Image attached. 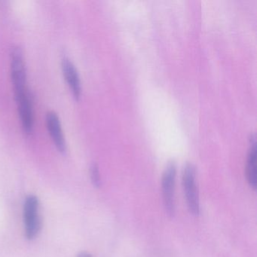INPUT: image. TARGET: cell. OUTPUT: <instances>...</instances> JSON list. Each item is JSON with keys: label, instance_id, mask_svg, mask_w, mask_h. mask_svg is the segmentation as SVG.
<instances>
[{"label": "cell", "instance_id": "obj_2", "mask_svg": "<svg viewBox=\"0 0 257 257\" xmlns=\"http://www.w3.org/2000/svg\"><path fill=\"white\" fill-rule=\"evenodd\" d=\"M177 177V165L174 162L168 164L162 180V198L164 206L168 216H173L175 213V184Z\"/></svg>", "mask_w": 257, "mask_h": 257}, {"label": "cell", "instance_id": "obj_8", "mask_svg": "<svg viewBox=\"0 0 257 257\" xmlns=\"http://www.w3.org/2000/svg\"><path fill=\"white\" fill-rule=\"evenodd\" d=\"M250 148L248 152L246 162V178L248 183L252 189L255 190L257 186L256 173V143L255 135H251Z\"/></svg>", "mask_w": 257, "mask_h": 257}, {"label": "cell", "instance_id": "obj_5", "mask_svg": "<svg viewBox=\"0 0 257 257\" xmlns=\"http://www.w3.org/2000/svg\"><path fill=\"white\" fill-rule=\"evenodd\" d=\"M16 103L19 108V115L22 121V128L25 133L30 135L34 128V113L32 100L28 91L15 94Z\"/></svg>", "mask_w": 257, "mask_h": 257}, {"label": "cell", "instance_id": "obj_4", "mask_svg": "<svg viewBox=\"0 0 257 257\" xmlns=\"http://www.w3.org/2000/svg\"><path fill=\"white\" fill-rule=\"evenodd\" d=\"M11 76L15 88V94L26 91V70L23 53L20 48L16 46L11 51Z\"/></svg>", "mask_w": 257, "mask_h": 257}, {"label": "cell", "instance_id": "obj_7", "mask_svg": "<svg viewBox=\"0 0 257 257\" xmlns=\"http://www.w3.org/2000/svg\"><path fill=\"white\" fill-rule=\"evenodd\" d=\"M62 70L65 80L67 81L72 94L76 100H79L82 94V85L79 73L74 64L68 59L64 58L62 61Z\"/></svg>", "mask_w": 257, "mask_h": 257}, {"label": "cell", "instance_id": "obj_6", "mask_svg": "<svg viewBox=\"0 0 257 257\" xmlns=\"http://www.w3.org/2000/svg\"><path fill=\"white\" fill-rule=\"evenodd\" d=\"M46 124L52 141L58 151L61 153L66 152V142L61 128L59 118L55 112H49L46 115Z\"/></svg>", "mask_w": 257, "mask_h": 257}, {"label": "cell", "instance_id": "obj_10", "mask_svg": "<svg viewBox=\"0 0 257 257\" xmlns=\"http://www.w3.org/2000/svg\"><path fill=\"white\" fill-rule=\"evenodd\" d=\"M78 257H92V255H91V254L88 253V252H82L78 255Z\"/></svg>", "mask_w": 257, "mask_h": 257}, {"label": "cell", "instance_id": "obj_9", "mask_svg": "<svg viewBox=\"0 0 257 257\" xmlns=\"http://www.w3.org/2000/svg\"><path fill=\"white\" fill-rule=\"evenodd\" d=\"M90 177H91V183L96 188H99L101 185L100 180V171L97 164L93 163L90 168Z\"/></svg>", "mask_w": 257, "mask_h": 257}, {"label": "cell", "instance_id": "obj_3", "mask_svg": "<svg viewBox=\"0 0 257 257\" xmlns=\"http://www.w3.org/2000/svg\"><path fill=\"white\" fill-rule=\"evenodd\" d=\"M40 202L36 195L27 197L24 204V223L25 235L28 240H33L37 237L40 230Z\"/></svg>", "mask_w": 257, "mask_h": 257}, {"label": "cell", "instance_id": "obj_1", "mask_svg": "<svg viewBox=\"0 0 257 257\" xmlns=\"http://www.w3.org/2000/svg\"><path fill=\"white\" fill-rule=\"evenodd\" d=\"M183 187L189 211L194 216L200 214V200L196 183V170L192 163L185 165L183 171Z\"/></svg>", "mask_w": 257, "mask_h": 257}]
</instances>
